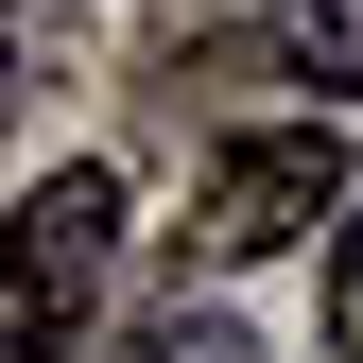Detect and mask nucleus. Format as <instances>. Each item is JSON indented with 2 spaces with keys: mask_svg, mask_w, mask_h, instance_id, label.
Segmentation results:
<instances>
[{
  "mask_svg": "<svg viewBox=\"0 0 363 363\" xmlns=\"http://www.w3.org/2000/svg\"><path fill=\"white\" fill-rule=\"evenodd\" d=\"M329 208H346V139H329V121H259V139L208 156L191 242H208V259H277V242H311Z\"/></svg>",
  "mask_w": 363,
  "mask_h": 363,
  "instance_id": "f03ea898",
  "label": "nucleus"
},
{
  "mask_svg": "<svg viewBox=\"0 0 363 363\" xmlns=\"http://www.w3.org/2000/svg\"><path fill=\"white\" fill-rule=\"evenodd\" d=\"M139 363H242V329L225 311H173V329H139Z\"/></svg>",
  "mask_w": 363,
  "mask_h": 363,
  "instance_id": "7ed1b4c3",
  "label": "nucleus"
},
{
  "mask_svg": "<svg viewBox=\"0 0 363 363\" xmlns=\"http://www.w3.org/2000/svg\"><path fill=\"white\" fill-rule=\"evenodd\" d=\"M329 346L363 363V225H329Z\"/></svg>",
  "mask_w": 363,
  "mask_h": 363,
  "instance_id": "20e7f679",
  "label": "nucleus"
},
{
  "mask_svg": "<svg viewBox=\"0 0 363 363\" xmlns=\"http://www.w3.org/2000/svg\"><path fill=\"white\" fill-rule=\"evenodd\" d=\"M104 259H121V173L104 156L18 191V225H0V363H69L86 311H104Z\"/></svg>",
  "mask_w": 363,
  "mask_h": 363,
  "instance_id": "f257e3e1",
  "label": "nucleus"
}]
</instances>
